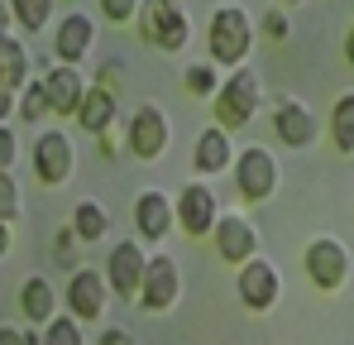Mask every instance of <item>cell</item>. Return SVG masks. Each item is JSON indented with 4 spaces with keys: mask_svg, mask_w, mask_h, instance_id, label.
Instances as JSON below:
<instances>
[{
    "mask_svg": "<svg viewBox=\"0 0 354 345\" xmlns=\"http://www.w3.org/2000/svg\"><path fill=\"white\" fill-rule=\"evenodd\" d=\"M0 82L15 87V91L29 82V53H24L19 39H0Z\"/></svg>",
    "mask_w": 354,
    "mask_h": 345,
    "instance_id": "cell-21",
    "label": "cell"
},
{
    "mask_svg": "<svg viewBox=\"0 0 354 345\" xmlns=\"http://www.w3.org/2000/svg\"><path fill=\"white\" fill-rule=\"evenodd\" d=\"M101 345H134V336H129L124 326H111V331L101 336Z\"/></svg>",
    "mask_w": 354,
    "mask_h": 345,
    "instance_id": "cell-35",
    "label": "cell"
},
{
    "mask_svg": "<svg viewBox=\"0 0 354 345\" xmlns=\"http://www.w3.org/2000/svg\"><path fill=\"white\" fill-rule=\"evenodd\" d=\"M5 24H10V5L0 0V39H5Z\"/></svg>",
    "mask_w": 354,
    "mask_h": 345,
    "instance_id": "cell-37",
    "label": "cell"
},
{
    "mask_svg": "<svg viewBox=\"0 0 354 345\" xmlns=\"http://www.w3.org/2000/svg\"><path fill=\"white\" fill-rule=\"evenodd\" d=\"M44 82V91H48V106H53V115H77V106H82V96H86V82H82V72L77 67H53V72H44L39 77Z\"/></svg>",
    "mask_w": 354,
    "mask_h": 345,
    "instance_id": "cell-14",
    "label": "cell"
},
{
    "mask_svg": "<svg viewBox=\"0 0 354 345\" xmlns=\"http://www.w3.org/2000/svg\"><path fill=\"white\" fill-rule=\"evenodd\" d=\"M345 274H350L345 245H335V240H311V245H306V278L316 288L335 292V288L345 283Z\"/></svg>",
    "mask_w": 354,
    "mask_h": 345,
    "instance_id": "cell-5",
    "label": "cell"
},
{
    "mask_svg": "<svg viewBox=\"0 0 354 345\" xmlns=\"http://www.w3.org/2000/svg\"><path fill=\"white\" fill-rule=\"evenodd\" d=\"M106 211L96 206V202H77V211H72V230H77V240L82 245H91V240H101L106 235Z\"/></svg>",
    "mask_w": 354,
    "mask_h": 345,
    "instance_id": "cell-22",
    "label": "cell"
},
{
    "mask_svg": "<svg viewBox=\"0 0 354 345\" xmlns=\"http://www.w3.org/2000/svg\"><path fill=\"white\" fill-rule=\"evenodd\" d=\"M254 111H259V72L239 67L216 91V120H221V130H239L254 120Z\"/></svg>",
    "mask_w": 354,
    "mask_h": 345,
    "instance_id": "cell-1",
    "label": "cell"
},
{
    "mask_svg": "<svg viewBox=\"0 0 354 345\" xmlns=\"http://www.w3.org/2000/svg\"><path fill=\"white\" fill-rule=\"evenodd\" d=\"M72 249H77V230H62L58 235V259L62 264H72Z\"/></svg>",
    "mask_w": 354,
    "mask_h": 345,
    "instance_id": "cell-33",
    "label": "cell"
},
{
    "mask_svg": "<svg viewBox=\"0 0 354 345\" xmlns=\"http://www.w3.org/2000/svg\"><path fill=\"white\" fill-rule=\"evenodd\" d=\"M173 202L163 197V192H144L139 197V206H134V226H139V235L144 240H163L168 230H173Z\"/></svg>",
    "mask_w": 354,
    "mask_h": 345,
    "instance_id": "cell-17",
    "label": "cell"
},
{
    "mask_svg": "<svg viewBox=\"0 0 354 345\" xmlns=\"http://www.w3.org/2000/svg\"><path fill=\"white\" fill-rule=\"evenodd\" d=\"M19 216V187H15V172H0V221H15Z\"/></svg>",
    "mask_w": 354,
    "mask_h": 345,
    "instance_id": "cell-28",
    "label": "cell"
},
{
    "mask_svg": "<svg viewBox=\"0 0 354 345\" xmlns=\"http://www.w3.org/2000/svg\"><path fill=\"white\" fill-rule=\"evenodd\" d=\"M44 345H86V341H82L77 317H53V321H48V336H44Z\"/></svg>",
    "mask_w": 354,
    "mask_h": 345,
    "instance_id": "cell-27",
    "label": "cell"
},
{
    "mask_svg": "<svg viewBox=\"0 0 354 345\" xmlns=\"http://www.w3.org/2000/svg\"><path fill=\"white\" fill-rule=\"evenodd\" d=\"M10 10L19 15V24H24L29 34H39V29L48 24V15H53V0H10Z\"/></svg>",
    "mask_w": 354,
    "mask_h": 345,
    "instance_id": "cell-25",
    "label": "cell"
},
{
    "mask_svg": "<svg viewBox=\"0 0 354 345\" xmlns=\"http://www.w3.org/2000/svg\"><path fill=\"white\" fill-rule=\"evenodd\" d=\"M106 288L111 283L96 269H72V278H67V307H72V317L77 321H96L106 312Z\"/></svg>",
    "mask_w": 354,
    "mask_h": 345,
    "instance_id": "cell-9",
    "label": "cell"
},
{
    "mask_svg": "<svg viewBox=\"0 0 354 345\" xmlns=\"http://www.w3.org/2000/svg\"><path fill=\"white\" fill-rule=\"evenodd\" d=\"M177 221H182L187 235H211L216 221H221V211H216V192L201 187V182L182 187V197H177Z\"/></svg>",
    "mask_w": 354,
    "mask_h": 345,
    "instance_id": "cell-10",
    "label": "cell"
},
{
    "mask_svg": "<svg viewBox=\"0 0 354 345\" xmlns=\"http://www.w3.org/2000/svg\"><path fill=\"white\" fill-rule=\"evenodd\" d=\"M124 139H129L134 159H158L173 144V125H168V115L158 111V106H139L134 120H129V130H124Z\"/></svg>",
    "mask_w": 354,
    "mask_h": 345,
    "instance_id": "cell-3",
    "label": "cell"
},
{
    "mask_svg": "<svg viewBox=\"0 0 354 345\" xmlns=\"http://www.w3.org/2000/svg\"><path fill=\"white\" fill-rule=\"evenodd\" d=\"M263 34H268V39H288V15H283V10H268V15H263Z\"/></svg>",
    "mask_w": 354,
    "mask_h": 345,
    "instance_id": "cell-31",
    "label": "cell"
},
{
    "mask_svg": "<svg viewBox=\"0 0 354 345\" xmlns=\"http://www.w3.org/2000/svg\"><path fill=\"white\" fill-rule=\"evenodd\" d=\"M10 111H19V91L0 82V120H5V115H10Z\"/></svg>",
    "mask_w": 354,
    "mask_h": 345,
    "instance_id": "cell-32",
    "label": "cell"
},
{
    "mask_svg": "<svg viewBox=\"0 0 354 345\" xmlns=\"http://www.w3.org/2000/svg\"><path fill=\"white\" fill-rule=\"evenodd\" d=\"M187 91H192V96H216V91H221V72H216L211 62H192V67H187Z\"/></svg>",
    "mask_w": 354,
    "mask_h": 345,
    "instance_id": "cell-26",
    "label": "cell"
},
{
    "mask_svg": "<svg viewBox=\"0 0 354 345\" xmlns=\"http://www.w3.org/2000/svg\"><path fill=\"white\" fill-rule=\"evenodd\" d=\"M345 53H350V62H354V29H350V44H345Z\"/></svg>",
    "mask_w": 354,
    "mask_h": 345,
    "instance_id": "cell-38",
    "label": "cell"
},
{
    "mask_svg": "<svg viewBox=\"0 0 354 345\" xmlns=\"http://www.w3.org/2000/svg\"><path fill=\"white\" fill-rule=\"evenodd\" d=\"M0 345H39L34 336H24V331H10V326H0Z\"/></svg>",
    "mask_w": 354,
    "mask_h": 345,
    "instance_id": "cell-34",
    "label": "cell"
},
{
    "mask_svg": "<svg viewBox=\"0 0 354 345\" xmlns=\"http://www.w3.org/2000/svg\"><path fill=\"white\" fill-rule=\"evenodd\" d=\"M19 307H24V317H29L34 326H48L53 312H58V292H53L48 278H29L24 292H19Z\"/></svg>",
    "mask_w": 354,
    "mask_h": 345,
    "instance_id": "cell-20",
    "label": "cell"
},
{
    "mask_svg": "<svg viewBox=\"0 0 354 345\" xmlns=\"http://www.w3.org/2000/svg\"><path fill=\"white\" fill-rule=\"evenodd\" d=\"M211 235H216V249L230 264H249L254 249H259V230H254V221H244V216H221Z\"/></svg>",
    "mask_w": 354,
    "mask_h": 345,
    "instance_id": "cell-13",
    "label": "cell"
},
{
    "mask_svg": "<svg viewBox=\"0 0 354 345\" xmlns=\"http://www.w3.org/2000/svg\"><path fill=\"white\" fill-rule=\"evenodd\" d=\"M249 48H254V29L244 19V10H235V5L216 10V19H211V57L225 62V67H239L249 57Z\"/></svg>",
    "mask_w": 354,
    "mask_h": 345,
    "instance_id": "cell-2",
    "label": "cell"
},
{
    "mask_svg": "<svg viewBox=\"0 0 354 345\" xmlns=\"http://www.w3.org/2000/svg\"><path fill=\"white\" fill-rule=\"evenodd\" d=\"M144 269H149L144 249H139L134 240H124V245H115V249H111L106 283H111V292H120V297L129 302V297H139V288H144Z\"/></svg>",
    "mask_w": 354,
    "mask_h": 345,
    "instance_id": "cell-7",
    "label": "cell"
},
{
    "mask_svg": "<svg viewBox=\"0 0 354 345\" xmlns=\"http://www.w3.org/2000/svg\"><path fill=\"white\" fill-rule=\"evenodd\" d=\"M273 130H278V139H283V144L306 149V144L316 139V115L306 111L301 101H278V111H273Z\"/></svg>",
    "mask_w": 354,
    "mask_h": 345,
    "instance_id": "cell-15",
    "label": "cell"
},
{
    "mask_svg": "<svg viewBox=\"0 0 354 345\" xmlns=\"http://www.w3.org/2000/svg\"><path fill=\"white\" fill-rule=\"evenodd\" d=\"M48 111H53V106H48V91H44V82H29V87L19 91V120L39 125V120H44Z\"/></svg>",
    "mask_w": 354,
    "mask_h": 345,
    "instance_id": "cell-24",
    "label": "cell"
},
{
    "mask_svg": "<svg viewBox=\"0 0 354 345\" xmlns=\"http://www.w3.org/2000/svg\"><path fill=\"white\" fill-rule=\"evenodd\" d=\"M330 134H335V149L354 154V91H345L335 101V115H330Z\"/></svg>",
    "mask_w": 354,
    "mask_h": 345,
    "instance_id": "cell-23",
    "label": "cell"
},
{
    "mask_svg": "<svg viewBox=\"0 0 354 345\" xmlns=\"http://www.w3.org/2000/svg\"><path fill=\"white\" fill-rule=\"evenodd\" d=\"M239 302H244V307H254V312L273 307V302H278V269H273V264H263V259L239 264Z\"/></svg>",
    "mask_w": 354,
    "mask_h": 345,
    "instance_id": "cell-12",
    "label": "cell"
},
{
    "mask_svg": "<svg viewBox=\"0 0 354 345\" xmlns=\"http://www.w3.org/2000/svg\"><path fill=\"white\" fill-rule=\"evenodd\" d=\"M230 154L235 149H230V134L221 125H211V130L196 134V154H192L196 159V172H225L230 168Z\"/></svg>",
    "mask_w": 354,
    "mask_h": 345,
    "instance_id": "cell-19",
    "label": "cell"
},
{
    "mask_svg": "<svg viewBox=\"0 0 354 345\" xmlns=\"http://www.w3.org/2000/svg\"><path fill=\"white\" fill-rule=\"evenodd\" d=\"M235 187L249 197V202H263L273 187H278V163H273V154L268 149H244L235 163Z\"/></svg>",
    "mask_w": 354,
    "mask_h": 345,
    "instance_id": "cell-6",
    "label": "cell"
},
{
    "mask_svg": "<svg viewBox=\"0 0 354 345\" xmlns=\"http://www.w3.org/2000/svg\"><path fill=\"white\" fill-rule=\"evenodd\" d=\"M77 120H82L86 134H106L115 125V96H111V87H86V96L77 106Z\"/></svg>",
    "mask_w": 354,
    "mask_h": 345,
    "instance_id": "cell-18",
    "label": "cell"
},
{
    "mask_svg": "<svg viewBox=\"0 0 354 345\" xmlns=\"http://www.w3.org/2000/svg\"><path fill=\"white\" fill-rule=\"evenodd\" d=\"M101 10H106V19L124 24V19H134V15L144 10V0H101Z\"/></svg>",
    "mask_w": 354,
    "mask_h": 345,
    "instance_id": "cell-29",
    "label": "cell"
},
{
    "mask_svg": "<svg viewBox=\"0 0 354 345\" xmlns=\"http://www.w3.org/2000/svg\"><path fill=\"white\" fill-rule=\"evenodd\" d=\"M15 154H19V144H15V130H5V125H0V172L15 168Z\"/></svg>",
    "mask_w": 354,
    "mask_h": 345,
    "instance_id": "cell-30",
    "label": "cell"
},
{
    "mask_svg": "<svg viewBox=\"0 0 354 345\" xmlns=\"http://www.w3.org/2000/svg\"><path fill=\"white\" fill-rule=\"evenodd\" d=\"M177 264L168 254H158V259H149V269H144V288H139V307L144 312H168L177 302Z\"/></svg>",
    "mask_w": 354,
    "mask_h": 345,
    "instance_id": "cell-8",
    "label": "cell"
},
{
    "mask_svg": "<svg viewBox=\"0 0 354 345\" xmlns=\"http://www.w3.org/2000/svg\"><path fill=\"white\" fill-rule=\"evenodd\" d=\"M10 249V221H0V254Z\"/></svg>",
    "mask_w": 354,
    "mask_h": 345,
    "instance_id": "cell-36",
    "label": "cell"
},
{
    "mask_svg": "<svg viewBox=\"0 0 354 345\" xmlns=\"http://www.w3.org/2000/svg\"><path fill=\"white\" fill-rule=\"evenodd\" d=\"M144 39L163 53H177L187 44V15L173 0H144Z\"/></svg>",
    "mask_w": 354,
    "mask_h": 345,
    "instance_id": "cell-4",
    "label": "cell"
},
{
    "mask_svg": "<svg viewBox=\"0 0 354 345\" xmlns=\"http://www.w3.org/2000/svg\"><path fill=\"white\" fill-rule=\"evenodd\" d=\"M34 172H39V182H67V172H72V139L62 134V130H48V134H39V144H34Z\"/></svg>",
    "mask_w": 354,
    "mask_h": 345,
    "instance_id": "cell-11",
    "label": "cell"
},
{
    "mask_svg": "<svg viewBox=\"0 0 354 345\" xmlns=\"http://www.w3.org/2000/svg\"><path fill=\"white\" fill-rule=\"evenodd\" d=\"M292 5H297V0H292Z\"/></svg>",
    "mask_w": 354,
    "mask_h": 345,
    "instance_id": "cell-39",
    "label": "cell"
},
{
    "mask_svg": "<svg viewBox=\"0 0 354 345\" xmlns=\"http://www.w3.org/2000/svg\"><path fill=\"white\" fill-rule=\"evenodd\" d=\"M91 44H96V24H91L86 15H67V19L58 24V34H53V53H58L67 67L82 62Z\"/></svg>",
    "mask_w": 354,
    "mask_h": 345,
    "instance_id": "cell-16",
    "label": "cell"
}]
</instances>
